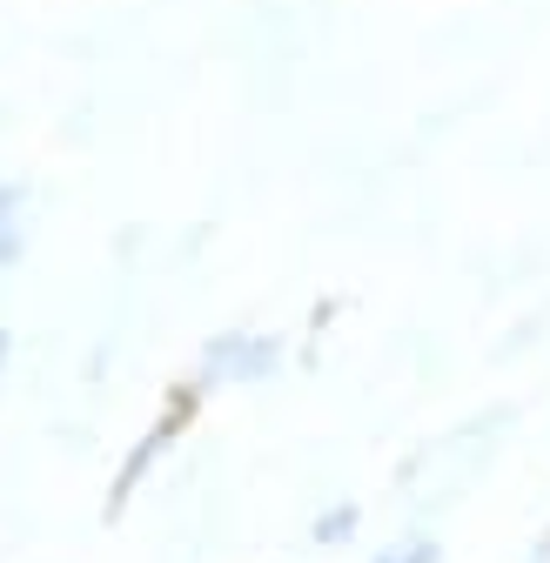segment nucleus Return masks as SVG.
Returning a JSON list of instances; mask_svg holds the SVG:
<instances>
[{
    "label": "nucleus",
    "mask_w": 550,
    "mask_h": 563,
    "mask_svg": "<svg viewBox=\"0 0 550 563\" xmlns=\"http://www.w3.org/2000/svg\"><path fill=\"white\" fill-rule=\"evenodd\" d=\"M0 363H8V335H0Z\"/></svg>",
    "instance_id": "39448f33"
},
{
    "label": "nucleus",
    "mask_w": 550,
    "mask_h": 563,
    "mask_svg": "<svg viewBox=\"0 0 550 563\" xmlns=\"http://www.w3.org/2000/svg\"><path fill=\"white\" fill-rule=\"evenodd\" d=\"M370 563H437V537H396V543H383Z\"/></svg>",
    "instance_id": "7ed1b4c3"
},
{
    "label": "nucleus",
    "mask_w": 550,
    "mask_h": 563,
    "mask_svg": "<svg viewBox=\"0 0 550 563\" xmlns=\"http://www.w3.org/2000/svg\"><path fill=\"white\" fill-rule=\"evenodd\" d=\"M283 369V335H262V329H229L201 349V383H222V389H255Z\"/></svg>",
    "instance_id": "f257e3e1"
},
{
    "label": "nucleus",
    "mask_w": 550,
    "mask_h": 563,
    "mask_svg": "<svg viewBox=\"0 0 550 563\" xmlns=\"http://www.w3.org/2000/svg\"><path fill=\"white\" fill-rule=\"evenodd\" d=\"M350 530H356V504H336L329 517H316V537L322 543H350Z\"/></svg>",
    "instance_id": "20e7f679"
},
{
    "label": "nucleus",
    "mask_w": 550,
    "mask_h": 563,
    "mask_svg": "<svg viewBox=\"0 0 550 563\" xmlns=\"http://www.w3.org/2000/svg\"><path fill=\"white\" fill-rule=\"evenodd\" d=\"M21 249H28V188L0 181V268L21 262Z\"/></svg>",
    "instance_id": "f03ea898"
}]
</instances>
